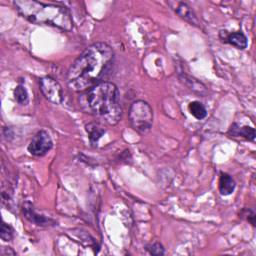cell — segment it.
Masks as SVG:
<instances>
[{
    "label": "cell",
    "mask_w": 256,
    "mask_h": 256,
    "mask_svg": "<svg viewBox=\"0 0 256 256\" xmlns=\"http://www.w3.org/2000/svg\"><path fill=\"white\" fill-rule=\"evenodd\" d=\"M114 58L110 45L97 42L88 46L68 69L66 80L68 87L83 92L99 83Z\"/></svg>",
    "instance_id": "obj_1"
},
{
    "label": "cell",
    "mask_w": 256,
    "mask_h": 256,
    "mask_svg": "<svg viewBox=\"0 0 256 256\" xmlns=\"http://www.w3.org/2000/svg\"><path fill=\"white\" fill-rule=\"evenodd\" d=\"M79 105L84 112L101 118L110 125L117 124L121 118L119 90L111 82H99L83 91L79 97Z\"/></svg>",
    "instance_id": "obj_2"
},
{
    "label": "cell",
    "mask_w": 256,
    "mask_h": 256,
    "mask_svg": "<svg viewBox=\"0 0 256 256\" xmlns=\"http://www.w3.org/2000/svg\"><path fill=\"white\" fill-rule=\"evenodd\" d=\"M13 4L17 11L32 23L50 25L65 31L73 28L71 13L64 6L34 0H16Z\"/></svg>",
    "instance_id": "obj_3"
},
{
    "label": "cell",
    "mask_w": 256,
    "mask_h": 256,
    "mask_svg": "<svg viewBox=\"0 0 256 256\" xmlns=\"http://www.w3.org/2000/svg\"><path fill=\"white\" fill-rule=\"evenodd\" d=\"M128 116L134 130L141 134L150 131L153 123V110L146 101H134L130 106Z\"/></svg>",
    "instance_id": "obj_4"
},
{
    "label": "cell",
    "mask_w": 256,
    "mask_h": 256,
    "mask_svg": "<svg viewBox=\"0 0 256 256\" xmlns=\"http://www.w3.org/2000/svg\"><path fill=\"white\" fill-rule=\"evenodd\" d=\"M40 90L44 97L54 104H60L63 101V90L61 85L53 78L43 77L39 81Z\"/></svg>",
    "instance_id": "obj_5"
},
{
    "label": "cell",
    "mask_w": 256,
    "mask_h": 256,
    "mask_svg": "<svg viewBox=\"0 0 256 256\" xmlns=\"http://www.w3.org/2000/svg\"><path fill=\"white\" fill-rule=\"evenodd\" d=\"M53 147L49 133L45 130L38 131L28 145V151L34 156H43Z\"/></svg>",
    "instance_id": "obj_6"
},
{
    "label": "cell",
    "mask_w": 256,
    "mask_h": 256,
    "mask_svg": "<svg viewBox=\"0 0 256 256\" xmlns=\"http://www.w3.org/2000/svg\"><path fill=\"white\" fill-rule=\"evenodd\" d=\"M168 4L171 6V8L175 11L177 15H179L184 20L190 22L193 25L199 26V20L192 10V8L185 2L180 1H169Z\"/></svg>",
    "instance_id": "obj_7"
},
{
    "label": "cell",
    "mask_w": 256,
    "mask_h": 256,
    "mask_svg": "<svg viewBox=\"0 0 256 256\" xmlns=\"http://www.w3.org/2000/svg\"><path fill=\"white\" fill-rule=\"evenodd\" d=\"M23 214L30 222L39 226H48L51 223H54L50 218H46L45 216L38 214L32 204L29 202H26L23 205Z\"/></svg>",
    "instance_id": "obj_8"
},
{
    "label": "cell",
    "mask_w": 256,
    "mask_h": 256,
    "mask_svg": "<svg viewBox=\"0 0 256 256\" xmlns=\"http://www.w3.org/2000/svg\"><path fill=\"white\" fill-rule=\"evenodd\" d=\"M85 129H86V132L88 134V137H89V140H90V143L92 145H97L99 139L104 135L105 133V129L102 127L99 123H95V122H92V123H88L85 125Z\"/></svg>",
    "instance_id": "obj_9"
},
{
    "label": "cell",
    "mask_w": 256,
    "mask_h": 256,
    "mask_svg": "<svg viewBox=\"0 0 256 256\" xmlns=\"http://www.w3.org/2000/svg\"><path fill=\"white\" fill-rule=\"evenodd\" d=\"M235 186H236L235 181L229 174L224 173V172L220 173L218 187H219V192L221 195H224V196L230 195L234 191Z\"/></svg>",
    "instance_id": "obj_10"
},
{
    "label": "cell",
    "mask_w": 256,
    "mask_h": 256,
    "mask_svg": "<svg viewBox=\"0 0 256 256\" xmlns=\"http://www.w3.org/2000/svg\"><path fill=\"white\" fill-rule=\"evenodd\" d=\"M229 133L232 134L233 136H241L249 141H254V139H255V130H254V128L249 127V126L240 127L239 125L234 123L231 126Z\"/></svg>",
    "instance_id": "obj_11"
},
{
    "label": "cell",
    "mask_w": 256,
    "mask_h": 256,
    "mask_svg": "<svg viewBox=\"0 0 256 256\" xmlns=\"http://www.w3.org/2000/svg\"><path fill=\"white\" fill-rule=\"evenodd\" d=\"M225 42L231 44L232 46L236 47L237 49H245L247 47V37L242 32H233L228 34L225 38Z\"/></svg>",
    "instance_id": "obj_12"
},
{
    "label": "cell",
    "mask_w": 256,
    "mask_h": 256,
    "mask_svg": "<svg viewBox=\"0 0 256 256\" xmlns=\"http://www.w3.org/2000/svg\"><path fill=\"white\" fill-rule=\"evenodd\" d=\"M188 109L190 113L198 120H201L207 116V110L201 102L199 101H192L189 103Z\"/></svg>",
    "instance_id": "obj_13"
},
{
    "label": "cell",
    "mask_w": 256,
    "mask_h": 256,
    "mask_svg": "<svg viewBox=\"0 0 256 256\" xmlns=\"http://www.w3.org/2000/svg\"><path fill=\"white\" fill-rule=\"evenodd\" d=\"M14 96L19 104L25 105L28 103V93L24 86L18 85L14 90Z\"/></svg>",
    "instance_id": "obj_14"
},
{
    "label": "cell",
    "mask_w": 256,
    "mask_h": 256,
    "mask_svg": "<svg viewBox=\"0 0 256 256\" xmlns=\"http://www.w3.org/2000/svg\"><path fill=\"white\" fill-rule=\"evenodd\" d=\"M1 238L4 241H10L13 238V229L5 222H3L1 226Z\"/></svg>",
    "instance_id": "obj_15"
},
{
    "label": "cell",
    "mask_w": 256,
    "mask_h": 256,
    "mask_svg": "<svg viewBox=\"0 0 256 256\" xmlns=\"http://www.w3.org/2000/svg\"><path fill=\"white\" fill-rule=\"evenodd\" d=\"M147 250L151 255H156V256L163 255L165 253V250H164L163 246L158 242H155V243L149 245L147 247Z\"/></svg>",
    "instance_id": "obj_16"
},
{
    "label": "cell",
    "mask_w": 256,
    "mask_h": 256,
    "mask_svg": "<svg viewBox=\"0 0 256 256\" xmlns=\"http://www.w3.org/2000/svg\"><path fill=\"white\" fill-rule=\"evenodd\" d=\"M247 211V213H246V219L254 226L255 225V213H254V211L253 210H251V209H248V210H246Z\"/></svg>",
    "instance_id": "obj_17"
}]
</instances>
